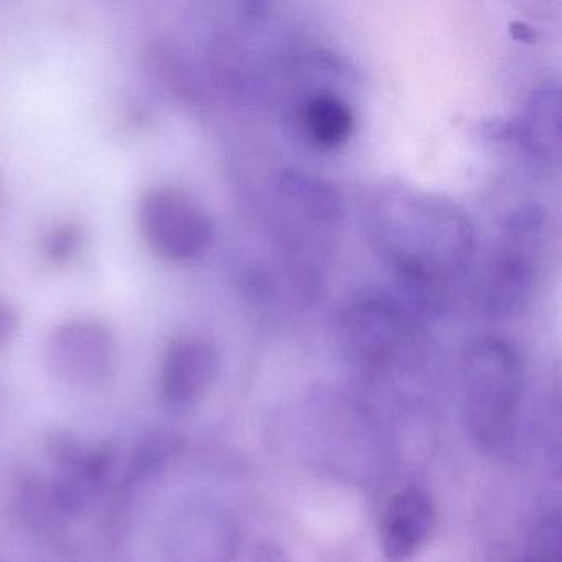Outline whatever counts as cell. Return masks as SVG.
Here are the masks:
<instances>
[{
    "mask_svg": "<svg viewBox=\"0 0 562 562\" xmlns=\"http://www.w3.org/2000/svg\"><path fill=\"white\" fill-rule=\"evenodd\" d=\"M371 228L381 255L414 281L452 278L469 261L473 232L453 203L416 190H386L371 212Z\"/></svg>",
    "mask_w": 562,
    "mask_h": 562,
    "instance_id": "obj_1",
    "label": "cell"
},
{
    "mask_svg": "<svg viewBox=\"0 0 562 562\" xmlns=\"http://www.w3.org/2000/svg\"><path fill=\"white\" fill-rule=\"evenodd\" d=\"M525 387V361L512 341L485 337L467 350L462 361L463 420L480 450L498 452L515 439Z\"/></svg>",
    "mask_w": 562,
    "mask_h": 562,
    "instance_id": "obj_2",
    "label": "cell"
},
{
    "mask_svg": "<svg viewBox=\"0 0 562 562\" xmlns=\"http://www.w3.org/2000/svg\"><path fill=\"white\" fill-rule=\"evenodd\" d=\"M140 228L156 255L167 261H192L209 249L213 222L202 203L186 190L159 187L140 203Z\"/></svg>",
    "mask_w": 562,
    "mask_h": 562,
    "instance_id": "obj_3",
    "label": "cell"
},
{
    "mask_svg": "<svg viewBox=\"0 0 562 562\" xmlns=\"http://www.w3.org/2000/svg\"><path fill=\"white\" fill-rule=\"evenodd\" d=\"M54 463L52 496L60 512L77 515L106 485L114 467V450L108 443L88 442L71 434L50 440Z\"/></svg>",
    "mask_w": 562,
    "mask_h": 562,
    "instance_id": "obj_4",
    "label": "cell"
},
{
    "mask_svg": "<svg viewBox=\"0 0 562 562\" xmlns=\"http://www.w3.org/2000/svg\"><path fill=\"white\" fill-rule=\"evenodd\" d=\"M114 338L97 321H74L58 327L48 344L55 376L77 386L100 383L113 367Z\"/></svg>",
    "mask_w": 562,
    "mask_h": 562,
    "instance_id": "obj_5",
    "label": "cell"
},
{
    "mask_svg": "<svg viewBox=\"0 0 562 562\" xmlns=\"http://www.w3.org/2000/svg\"><path fill=\"white\" fill-rule=\"evenodd\" d=\"M220 370V353L215 345L205 337L186 335L177 338L167 348L160 368V400L167 409H190L199 403Z\"/></svg>",
    "mask_w": 562,
    "mask_h": 562,
    "instance_id": "obj_6",
    "label": "cell"
},
{
    "mask_svg": "<svg viewBox=\"0 0 562 562\" xmlns=\"http://www.w3.org/2000/svg\"><path fill=\"white\" fill-rule=\"evenodd\" d=\"M437 512L426 490L409 486L387 499L380 519V546L386 562H409L432 536Z\"/></svg>",
    "mask_w": 562,
    "mask_h": 562,
    "instance_id": "obj_7",
    "label": "cell"
},
{
    "mask_svg": "<svg viewBox=\"0 0 562 562\" xmlns=\"http://www.w3.org/2000/svg\"><path fill=\"white\" fill-rule=\"evenodd\" d=\"M531 262L521 256L496 259L482 281V305L493 317H509L521 311L532 291Z\"/></svg>",
    "mask_w": 562,
    "mask_h": 562,
    "instance_id": "obj_8",
    "label": "cell"
},
{
    "mask_svg": "<svg viewBox=\"0 0 562 562\" xmlns=\"http://www.w3.org/2000/svg\"><path fill=\"white\" fill-rule=\"evenodd\" d=\"M521 143L532 159L558 162L561 156V108L558 87L535 91L521 121Z\"/></svg>",
    "mask_w": 562,
    "mask_h": 562,
    "instance_id": "obj_9",
    "label": "cell"
},
{
    "mask_svg": "<svg viewBox=\"0 0 562 562\" xmlns=\"http://www.w3.org/2000/svg\"><path fill=\"white\" fill-rule=\"evenodd\" d=\"M302 127L305 136L315 146L321 149H337L353 134V111L335 94H315L302 108Z\"/></svg>",
    "mask_w": 562,
    "mask_h": 562,
    "instance_id": "obj_10",
    "label": "cell"
},
{
    "mask_svg": "<svg viewBox=\"0 0 562 562\" xmlns=\"http://www.w3.org/2000/svg\"><path fill=\"white\" fill-rule=\"evenodd\" d=\"M522 562H562V522L559 512L542 515L532 526Z\"/></svg>",
    "mask_w": 562,
    "mask_h": 562,
    "instance_id": "obj_11",
    "label": "cell"
},
{
    "mask_svg": "<svg viewBox=\"0 0 562 562\" xmlns=\"http://www.w3.org/2000/svg\"><path fill=\"white\" fill-rule=\"evenodd\" d=\"M177 440L169 434H154L137 450L131 467L130 482L156 472L176 450Z\"/></svg>",
    "mask_w": 562,
    "mask_h": 562,
    "instance_id": "obj_12",
    "label": "cell"
},
{
    "mask_svg": "<svg viewBox=\"0 0 562 562\" xmlns=\"http://www.w3.org/2000/svg\"><path fill=\"white\" fill-rule=\"evenodd\" d=\"M78 241H80V232L75 226H64L48 239V255L55 261L67 259L77 249Z\"/></svg>",
    "mask_w": 562,
    "mask_h": 562,
    "instance_id": "obj_13",
    "label": "cell"
},
{
    "mask_svg": "<svg viewBox=\"0 0 562 562\" xmlns=\"http://www.w3.org/2000/svg\"><path fill=\"white\" fill-rule=\"evenodd\" d=\"M252 562H295L284 546L276 541H265L256 548Z\"/></svg>",
    "mask_w": 562,
    "mask_h": 562,
    "instance_id": "obj_14",
    "label": "cell"
},
{
    "mask_svg": "<svg viewBox=\"0 0 562 562\" xmlns=\"http://www.w3.org/2000/svg\"><path fill=\"white\" fill-rule=\"evenodd\" d=\"M18 328V314L11 305L0 302V348L4 347Z\"/></svg>",
    "mask_w": 562,
    "mask_h": 562,
    "instance_id": "obj_15",
    "label": "cell"
}]
</instances>
